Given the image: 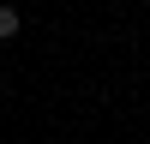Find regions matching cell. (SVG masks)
<instances>
[{
    "label": "cell",
    "instance_id": "6da1fadb",
    "mask_svg": "<svg viewBox=\"0 0 150 144\" xmlns=\"http://www.w3.org/2000/svg\"><path fill=\"white\" fill-rule=\"evenodd\" d=\"M18 24H24L18 12H12V6H0V42H6V36H18Z\"/></svg>",
    "mask_w": 150,
    "mask_h": 144
}]
</instances>
